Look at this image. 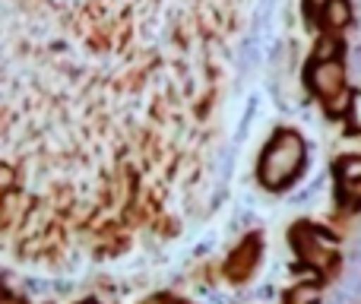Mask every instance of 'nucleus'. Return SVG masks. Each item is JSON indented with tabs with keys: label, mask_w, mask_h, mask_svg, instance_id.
<instances>
[{
	"label": "nucleus",
	"mask_w": 361,
	"mask_h": 304,
	"mask_svg": "<svg viewBox=\"0 0 361 304\" xmlns=\"http://www.w3.org/2000/svg\"><path fill=\"white\" fill-rule=\"evenodd\" d=\"M250 0H0V248L23 269L171 241L212 181Z\"/></svg>",
	"instance_id": "f257e3e1"
},
{
	"label": "nucleus",
	"mask_w": 361,
	"mask_h": 304,
	"mask_svg": "<svg viewBox=\"0 0 361 304\" xmlns=\"http://www.w3.org/2000/svg\"><path fill=\"white\" fill-rule=\"evenodd\" d=\"M301 162H305V140L295 130H282L279 137L269 143L267 155H263V181L267 184H279V181H292L298 174Z\"/></svg>",
	"instance_id": "f03ea898"
},
{
	"label": "nucleus",
	"mask_w": 361,
	"mask_h": 304,
	"mask_svg": "<svg viewBox=\"0 0 361 304\" xmlns=\"http://www.w3.org/2000/svg\"><path fill=\"white\" fill-rule=\"evenodd\" d=\"M343 67H339L336 61H320L311 67V86L317 95H324V99H336L339 92H343Z\"/></svg>",
	"instance_id": "7ed1b4c3"
},
{
	"label": "nucleus",
	"mask_w": 361,
	"mask_h": 304,
	"mask_svg": "<svg viewBox=\"0 0 361 304\" xmlns=\"http://www.w3.org/2000/svg\"><path fill=\"white\" fill-rule=\"evenodd\" d=\"M324 19L326 25H345L352 19V10H349V0H330V4L324 6Z\"/></svg>",
	"instance_id": "20e7f679"
},
{
	"label": "nucleus",
	"mask_w": 361,
	"mask_h": 304,
	"mask_svg": "<svg viewBox=\"0 0 361 304\" xmlns=\"http://www.w3.org/2000/svg\"><path fill=\"white\" fill-rule=\"evenodd\" d=\"M349 121H352V127L361 130V92H355L349 99Z\"/></svg>",
	"instance_id": "39448f33"
}]
</instances>
